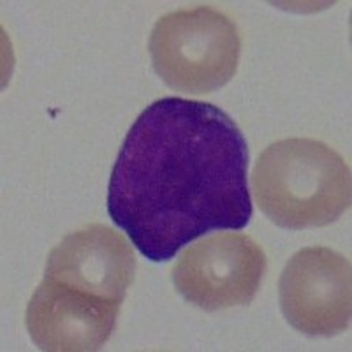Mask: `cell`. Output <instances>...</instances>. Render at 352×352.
<instances>
[{
	"mask_svg": "<svg viewBox=\"0 0 352 352\" xmlns=\"http://www.w3.org/2000/svg\"><path fill=\"white\" fill-rule=\"evenodd\" d=\"M243 132L217 106L162 97L125 136L111 169L108 213L143 257L168 263L206 232L252 219Z\"/></svg>",
	"mask_w": 352,
	"mask_h": 352,
	"instance_id": "cell-1",
	"label": "cell"
},
{
	"mask_svg": "<svg viewBox=\"0 0 352 352\" xmlns=\"http://www.w3.org/2000/svg\"><path fill=\"white\" fill-rule=\"evenodd\" d=\"M252 187L264 215L292 231L331 224L351 206V169L310 138L270 144L256 162Z\"/></svg>",
	"mask_w": 352,
	"mask_h": 352,
	"instance_id": "cell-2",
	"label": "cell"
},
{
	"mask_svg": "<svg viewBox=\"0 0 352 352\" xmlns=\"http://www.w3.org/2000/svg\"><path fill=\"white\" fill-rule=\"evenodd\" d=\"M148 50L153 69L168 87L208 94L236 74L241 39L234 21L201 6L160 18L150 36Z\"/></svg>",
	"mask_w": 352,
	"mask_h": 352,
	"instance_id": "cell-3",
	"label": "cell"
},
{
	"mask_svg": "<svg viewBox=\"0 0 352 352\" xmlns=\"http://www.w3.org/2000/svg\"><path fill=\"white\" fill-rule=\"evenodd\" d=\"M266 272V256L247 234H215L185 248L173 284L188 303L215 312L252 303Z\"/></svg>",
	"mask_w": 352,
	"mask_h": 352,
	"instance_id": "cell-4",
	"label": "cell"
},
{
	"mask_svg": "<svg viewBox=\"0 0 352 352\" xmlns=\"http://www.w3.org/2000/svg\"><path fill=\"white\" fill-rule=\"evenodd\" d=\"M278 300L289 324L310 336L347 331L352 316L351 261L328 247H308L285 264Z\"/></svg>",
	"mask_w": 352,
	"mask_h": 352,
	"instance_id": "cell-5",
	"label": "cell"
},
{
	"mask_svg": "<svg viewBox=\"0 0 352 352\" xmlns=\"http://www.w3.org/2000/svg\"><path fill=\"white\" fill-rule=\"evenodd\" d=\"M120 305L46 278L28 301L25 322L41 351H99L116 328Z\"/></svg>",
	"mask_w": 352,
	"mask_h": 352,
	"instance_id": "cell-6",
	"label": "cell"
},
{
	"mask_svg": "<svg viewBox=\"0 0 352 352\" xmlns=\"http://www.w3.org/2000/svg\"><path fill=\"white\" fill-rule=\"evenodd\" d=\"M134 270V252L120 232L92 224L71 232L53 248L44 276L122 305Z\"/></svg>",
	"mask_w": 352,
	"mask_h": 352,
	"instance_id": "cell-7",
	"label": "cell"
}]
</instances>
